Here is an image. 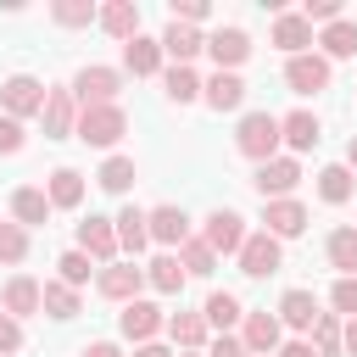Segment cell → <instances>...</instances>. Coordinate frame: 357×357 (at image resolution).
<instances>
[{"mask_svg":"<svg viewBox=\"0 0 357 357\" xmlns=\"http://www.w3.org/2000/svg\"><path fill=\"white\" fill-rule=\"evenodd\" d=\"M167 318H162V307L156 301H128L123 312H117V329H123V340H134V346H145V340H156V329H162Z\"/></svg>","mask_w":357,"mask_h":357,"instance_id":"cell-10","label":"cell"},{"mask_svg":"<svg viewBox=\"0 0 357 357\" xmlns=\"http://www.w3.org/2000/svg\"><path fill=\"white\" fill-rule=\"evenodd\" d=\"M39 117H45V139H73L78 134V100H73V89H50Z\"/></svg>","mask_w":357,"mask_h":357,"instance_id":"cell-12","label":"cell"},{"mask_svg":"<svg viewBox=\"0 0 357 357\" xmlns=\"http://www.w3.org/2000/svg\"><path fill=\"white\" fill-rule=\"evenodd\" d=\"M206 50V33H195L190 22H167L162 28V56H173V67H190Z\"/></svg>","mask_w":357,"mask_h":357,"instance_id":"cell-18","label":"cell"},{"mask_svg":"<svg viewBox=\"0 0 357 357\" xmlns=\"http://www.w3.org/2000/svg\"><path fill=\"white\" fill-rule=\"evenodd\" d=\"M329 307H335V312H346V318H357V279H335Z\"/></svg>","mask_w":357,"mask_h":357,"instance_id":"cell-42","label":"cell"},{"mask_svg":"<svg viewBox=\"0 0 357 357\" xmlns=\"http://www.w3.org/2000/svg\"><path fill=\"white\" fill-rule=\"evenodd\" d=\"M279 268H284V245H279L268 229L245 234V245H240V273H245V279H268V273H279Z\"/></svg>","mask_w":357,"mask_h":357,"instance_id":"cell-5","label":"cell"},{"mask_svg":"<svg viewBox=\"0 0 357 357\" xmlns=\"http://www.w3.org/2000/svg\"><path fill=\"white\" fill-rule=\"evenodd\" d=\"M279 134H284L290 151H312V145L324 139V123H318L312 112H290V117H279Z\"/></svg>","mask_w":357,"mask_h":357,"instance_id":"cell-26","label":"cell"},{"mask_svg":"<svg viewBox=\"0 0 357 357\" xmlns=\"http://www.w3.org/2000/svg\"><path fill=\"white\" fill-rule=\"evenodd\" d=\"M162 89H167V100H173V106H190L206 84L195 78V67H167V73H162Z\"/></svg>","mask_w":357,"mask_h":357,"instance_id":"cell-34","label":"cell"},{"mask_svg":"<svg viewBox=\"0 0 357 357\" xmlns=\"http://www.w3.org/2000/svg\"><path fill=\"white\" fill-rule=\"evenodd\" d=\"M117 95H123V73H117V67H78V78H73L78 112H89V106H117Z\"/></svg>","mask_w":357,"mask_h":357,"instance_id":"cell-2","label":"cell"},{"mask_svg":"<svg viewBox=\"0 0 357 357\" xmlns=\"http://www.w3.org/2000/svg\"><path fill=\"white\" fill-rule=\"evenodd\" d=\"M134 178H139L134 156H106V162H100V173H95V184H100V190H112V195H123Z\"/></svg>","mask_w":357,"mask_h":357,"instance_id":"cell-35","label":"cell"},{"mask_svg":"<svg viewBox=\"0 0 357 357\" xmlns=\"http://www.w3.org/2000/svg\"><path fill=\"white\" fill-rule=\"evenodd\" d=\"M312 351H318V357H346V324H340L335 312H324V318L312 324Z\"/></svg>","mask_w":357,"mask_h":357,"instance_id":"cell-32","label":"cell"},{"mask_svg":"<svg viewBox=\"0 0 357 357\" xmlns=\"http://www.w3.org/2000/svg\"><path fill=\"white\" fill-rule=\"evenodd\" d=\"M100 28L112 33V39H139V6L134 0H112V6H100Z\"/></svg>","mask_w":357,"mask_h":357,"instance_id":"cell-24","label":"cell"},{"mask_svg":"<svg viewBox=\"0 0 357 357\" xmlns=\"http://www.w3.org/2000/svg\"><path fill=\"white\" fill-rule=\"evenodd\" d=\"M50 195L39 190V184H22V190H11V218L22 223V229H39V223H50Z\"/></svg>","mask_w":357,"mask_h":357,"instance_id":"cell-19","label":"cell"},{"mask_svg":"<svg viewBox=\"0 0 357 357\" xmlns=\"http://www.w3.org/2000/svg\"><path fill=\"white\" fill-rule=\"evenodd\" d=\"M78 357H123V351H117V346H112V340H89V346H84V351H78Z\"/></svg>","mask_w":357,"mask_h":357,"instance_id":"cell-48","label":"cell"},{"mask_svg":"<svg viewBox=\"0 0 357 357\" xmlns=\"http://www.w3.org/2000/svg\"><path fill=\"white\" fill-rule=\"evenodd\" d=\"M45 312H50L56 324L78 318V290H73V284H61V279H50V284H45Z\"/></svg>","mask_w":357,"mask_h":357,"instance_id":"cell-38","label":"cell"},{"mask_svg":"<svg viewBox=\"0 0 357 357\" xmlns=\"http://www.w3.org/2000/svg\"><path fill=\"white\" fill-rule=\"evenodd\" d=\"M346 167L357 173V134H351V145H346Z\"/></svg>","mask_w":357,"mask_h":357,"instance_id":"cell-52","label":"cell"},{"mask_svg":"<svg viewBox=\"0 0 357 357\" xmlns=\"http://www.w3.org/2000/svg\"><path fill=\"white\" fill-rule=\"evenodd\" d=\"M318 45H324V61H340V56H357V22H329L324 33H318Z\"/></svg>","mask_w":357,"mask_h":357,"instance_id":"cell-33","label":"cell"},{"mask_svg":"<svg viewBox=\"0 0 357 357\" xmlns=\"http://www.w3.org/2000/svg\"><path fill=\"white\" fill-rule=\"evenodd\" d=\"M134 357H173L167 346H156V340H145V346H134Z\"/></svg>","mask_w":357,"mask_h":357,"instance_id":"cell-50","label":"cell"},{"mask_svg":"<svg viewBox=\"0 0 357 357\" xmlns=\"http://www.w3.org/2000/svg\"><path fill=\"white\" fill-rule=\"evenodd\" d=\"M201 318H206L212 329H223V335H229V324H240V318H245V307H240V296L212 290V296H206V307H201Z\"/></svg>","mask_w":357,"mask_h":357,"instance_id":"cell-31","label":"cell"},{"mask_svg":"<svg viewBox=\"0 0 357 357\" xmlns=\"http://www.w3.org/2000/svg\"><path fill=\"white\" fill-rule=\"evenodd\" d=\"M28 145V134H22V123L17 117H0V156H17Z\"/></svg>","mask_w":357,"mask_h":357,"instance_id":"cell-43","label":"cell"},{"mask_svg":"<svg viewBox=\"0 0 357 357\" xmlns=\"http://www.w3.org/2000/svg\"><path fill=\"white\" fill-rule=\"evenodd\" d=\"M262 229L273 234V240H296L301 229H307V206L301 201H262Z\"/></svg>","mask_w":357,"mask_h":357,"instance_id":"cell-16","label":"cell"},{"mask_svg":"<svg viewBox=\"0 0 357 357\" xmlns=\"http://www.w3.org/2000/svg\"><path fill=\"white\" fill-rule=\"evenodd\" d=\"M206 329H212V324H206L201 312H173V318H167V335H173L178 351H201V346H206Z\"/></svg>","mask_w":357,"mask_h":357,"instance_id":"cell-28","label":"cell"},{"mask_svg":"<svg viewBox=\"0 0 357 357\" xmlns=\"http://www.w3.org/2000/svg\"><path fill=\"white\" fill-rule=\"evenodd\" d=\"M112 223H117V245H123L128 257H139V251H145V240H151V223H145V212H139V206H123Z\"/></svg>","mask_w":357,"mask_h":357,"instance_id":"cell-27","label":"cell"},{"mask_svg":"<svg viewBox=\"0 0 357 357\" xmlns=\"http://www.w3.org/2000/svg\"><path fill=\"white\" fill-rule=\"evenodd\" d=\"M206 357H251V351H245V340H234V335H218V340L206 346Z\"/></svg>","mask_w":357,"mask_h":357,"instance_id":"cell-47","label":"cell"},{"mask_svg":"<svg viewBox=\"0 0 357 357\" xmlns=\"http://www.w3.org/2000/svg\"><path fill=\"white\" fill-rule=\"evenodd\" d=\"M201 100H206L212 112H240V100H245V78H240V73H212L206 89H201Z\"/></svg>","mask_w":357,"mask_h":357,"instance_id":"cell-21","label":"cell"},{"mask_svg":"<svg viewBox=\"0 0 357 357\" xmlns=\"http://www.w3.org/2000/svg\"><path fill=\"white\" fill-rule=\"evenodd\" d=\"M251 184H257L262 201H284V195L301 184V162H296V156H273V162H262V167L251 173Z\"/></svg>","mask_w":357,"mask_h":357,"instance_id":"cell-8","label":"cell"},{"mask_svg":"<svg viewBox=\"0 0 357 357\" xmlns=\"http://www.w3.org/2000/svg\"><path fill=\"white\" fill-rule=\"evenodd\" d=\"M128 134V112L123 106H89L78 112V139L84 145H117Z\"/></svg>","mask_w":357,"mask_h":357,"instance_id":"cell-4","label":"cell"},{"mask_svg":"<svg viewBox=\"0 0 357 357\" xmlns=\"http://www.w3.org/2000/svg\"><path fill=\"white\" fill-rule=\"evenodd\" d=\"M45 95H50V89H45L33 73H11V78L0 84V106H6V117H17V123L33 117V112H45Z\"/></svg>","mask_w":357,"mask_h":357,"instance_id":"cell-3","label":"cell"},{"mask_svg":"<svg viewBox=\"0 0 357 357\" xmlns=\"http://www.w3.org/2000/svg\"><path fill=\"white\" fill-rule=\"evenodd\" d=\"M45 195H50V206H67V212H73V206L84 201V173H78V167H56L50 184H45Z\"/></svg>","mask_w":357,"mask_h":357,"instance_id":"cell-29","label":"cell"},{"mask_svg":"<svg viewBox=\"0 0 357 357\" xmlns=\"http://www.w3.org/2000/svg\"><path fill=\"white\" fill-rule=\"evenodd\" d=\"M178 262H184V273H195V279H206V273L218 268V251H212L206 240H195V234H190V240L178 245Z\"/></svg>","mask_w":357,"mask_h":357,"instance_id":"cell-37","label":"cell"},{"mask_svg":"<svg viewBox=\"0 0 357 357\" xmlns=\"http://www.w3.org/2000/svg\"><path fill=\"white\" fill-rule=\"evenodd\" d=\"M22 257H28V229L22 223H0V262L17 268Z\"/></svg>","mask_w":357,"mask_h":357,"instance_id":"cell-40","label":"cell"},{"mask_svg":"<svg viewBox=\"0 0 357 357\" xmlns=\"http://www.w3.org/2000/svg\"><path fill=\"white\" fill-rule=\"evenodd\" d=\"M279 329H284L279 312H245V335L240 340H245L251 357H268V351H279Z\"/></svg>","mask_w":357,"mask_h":357,"instance_id":"cell-20","label":"cell"},{"mask_svg":"<svg viewBox=\"0 0 357 357\" xmlns=\"http://www.w3.org/2000/svg\"><path fill=\"white\" fill-rule=\"evenodd\" d=\"M206 56L218 61V73H234L251 56V33L245 28H218V33H206Z\"/></svg>","mask_w":357,"mask_h":357,"instance_id":"cell-15","label":"cell"},{"mask_svg":"<svg viewBox=\"0 0 357 357\" xmlns=\"http://www.w3.org/2000/svg\"><path fill=\"white\" fill-rule=\"evenodd\" d=\"M178 357H195V351H178Z\"/></svg>","mask_w":357,"mask_h":357,"instance_id":"cell-53","label":"cell"},{"mask_svg":"<svg viewBox=\"0 0 357 357\" xmlns=\"http://www.w3.org/2000/svg\"><path fill=\"white\" fill-rule=\"evenodd\" d=\"M351 190H357V178H351V167H346V162H335V167H324V173H318V195H324L329 206H346V201H351Z\"/></svg>","mask_w":357,"mask_h":357,"instance_id":"cell-30","label":"cell"},{"mask_svg":"<svg viewBox=\"0 0 357 357\" xmlns=\"http://www.w3.org/2000/svg\"><path fill=\"white\" fill-rule=\"evenodd\" d=\"M11 351H22V324L11 312H0V357H11Z\"/></svg>","mask_w":357,"mask_h":357,"instance_id":"cell-46","label":"cell"},{"mask_svg":"<svg viewBox=\"0 0 357 357\" xmlns=\"http://www.w3.org/2000/svg\"><path fill=\"white\" fill-rule=\"evenodd\" d=\"M56 268H61V284H73V290H78V284H89V257H84V251H67Z\"/></svg>","mask_w":357,"mask_h":357,"instance_id":"cell-41","label":"cell"},{"mask_svg":"<svg viewBox=\"0 0 357 357\" xmlns=\"http://www.w3.org/2000/svg\"><path fill=\"white\" fill-rule=\"evenodd\" d=\"M245 234H251V229H245V218H240L234 206H218V212H206V234H201V240H206L218 257H240Z\"/></svg>","mask_w":357,"mask_h":357,"instance_id":"cell-6","label":"cell"},{"mask_svg":"<svg viewBox=\"0 0 357 357\" xmlns=\"http://www.w3.org/2000/svg\"><path fill=\"white\" fill-rule=\"evenodd\" d=\"M284 56H307V45H318V33H312V22L301 17V11H279L273 17V33H268Z\"/></svg>","mask_w":357,"mask_h":357,"instance_id":"cell-14","label":"cell"},{"mask_svg":"<svg viewBox=\"0 0 357 357\" xmlns=\"http://www.w3.org/2000/svg\"><path fill=\"white\" fill-rule=\"evenodd\" d=\"M123 67L134 73V78H151V73H162V39H128L123 45Z\"/></svg>","mask_w":357,"mask_h":357,"instance_id":"cell-25","label":"cell"},{"mask_svg":"<svg viewBox=\"0 0 357 357\" xmlns=\"http://www.w3.org/2000/svg\"><path fill=\"white\" fill-rule=\"evenodd\" d=\"M279 357H318V351H312V340H290V346H279Z\"/></svg>","mask_w":357,"mask_h":357,"instance_id":"cell-49","label":"cell"},{"mask_svg":"<svg viewBox=\"0 0 357 357\" xmlns=\"http://www.w3.org/2000/svg\"><path fill=\"white\" fill-rule=\"evenodd\" d=\"M346 357H357V318H346Z\"/></svg>","mask_w":357,"mask_h":357,"instance_id":"cell-51","label":"cell"},{"mask_svg":"<svg viewBox=\"0 0 357 357\" xmlns=\"http://www.w3.org/2000/svg\"><path fill=\"white\" fill-rule=\"evenodd\" d=\"M0 312H11L17 324H22V318H33V312H45V284H39V279H28V273H11V279H6V290H0Z\"/></svg>","mask_w":357,"mask_h":357,"instance_id":"cell-9","label":"cell"},{"mask_svg":"<svg viewBox=\"0 0 357 357\" xmlns=\"http://www.w3.org/2000/svg\"><path fill=\"white\" fill-rule=\"evenodd\" d=\"M329 262L340 268V279H357V229H335L329 234Z\"/></svg>","mask_w":357,"mask_h":357,"instance_id":"cell-36","label":"cell"},{"mask_svg":"<svg viewBox=\"0 0 357 357\" xmlns=\"http://www.w3.org/2000/svg\"><path fill=\"white\" fill-rule=\"evenodd\" d=\"M145 223H151V240L167 245V251H178V245L190 240V218H184V206H151Z\"/></svg>","mask_w":357,"mask_h":357,"instance_id":"cell-17","label":"cell"},{"mask_svg":"<svg viewBox=\"0 0 357 357\" xmlns=\"http://www.w3.org/2000/svg\"><path fill=\"white\" fill-rule=\"evenodd\" d=\"M284 84H290L296 95H318V89H329V61H324L318 50L290 56V61H284Z\"/></svg>","mask_w":357,"mask_h":357,"instance_id":"cell-11","label":"cell"},{"mask_svg":"<svg viewBox=\"0 0 357 357\" xmlns=\"http://www.w3.org/2000/svg\"><path fill=\"white\" fill-rule=\"evenodd\" d=\"M139 284H145V268H134V262H112V268H100V279H95V290L106 296V301H139Z\"/></svg>","mask_w":357,"mask_h":357,"instance_id":"cell-13","label":"cell"},{"mask_svg":"<svg viewBox=\"0 0 357 357\" xmlns=\"http://www.w3.org/2000/svg\"><path fill=\"white\" fill-rule=\"evenodd\" d=\"M201 17H206V0H173V6H167V22H190V28H195Z\"/></svg>","mask_w":357,"mask_h":357,"instance_id":"cell-44","label":"cell"},{"mask_svg":"<svg viewBox=\"0 0 357 357\" xmlns=\"http://www.w3.org/2000/svg\"><path fill=\"white\" fill-rule=\"evenodd\" d=\"M78 251H84L89 262L112 268V262H117V251H123V245H117V223H112V218H95V212H89V218L78 223Z\"/></svg>","mask_w":357,"mask_h":357,"instance_id":"cell-7","label":"cell"},{"mask_svg":"<svg viewBox=\"0 0 357 357\" xmlns=\"http://www.w3.org/2000/svg\"><path fill=\"white\" fill-rule=\"evenodd\" d=\"M301 17L329 28V22H340V0H307V6H301Z\"/></svg>","mask_w":357,"mask_h":357,"instance_id":"cell-45","label":"cell"},{"mask_svg":"<svg viewBox=\"0 0 357 357\" xmlns=\"http://www.w3.org/2000/svg\"><path fill=\"white\" fill-rule=\"evenodd\" d=\"M324 312H318V296L312 290H284L279 296V324H290V329H312Z\"/></svg>","mask_w":357,"mask_h":357,"instance_id":"cell-23","label":"cell"},{"mask_svg":"<svg viewBox=\"0 0 357 357\" xmlns=\"http://www.w3.org/2000/svg\"><path fill=\"white\" fill-rule=\"evenodd\" d=\"M184 262H178V251H162V257H151V268H145V284L151 290H162V296H178L184 290Z\"/></svg>","mask_w":357,"mask_h":357,"instance_id":"cell-22","label":"cell"},{"mask_svg":"<svg viewBox=\"0 0 357 357\" xmlns=\"http://www.w3.org/2000/svg\"><path fill=\"white\" fill-rule=\"evenodd\" d=\"M50 17H56L61 28H89V22H100V11H95L89 0H56Z\"/></svg>","mask_w":357,"mask_h":357,"instance_id":"cell-39","label":"cell"},{"mask_svg":"<svg viewBox=\"0 0 357 357\" xmlns=\"http://www.w3.org/2000/svg\"><path fill=\"white\" fill-rule=\"evenodd\" d=\"M279 145H284V134H279V117L273 112H245L240 117V134H234V151L240 156H251L262 167V162L279 156Z\"/></svg>","mask_w":357,"mask_h":357,"instance_id":"cell-1","label":"cell"}]
</instances>
